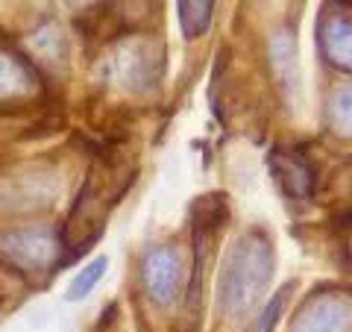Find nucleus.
Returning a JSON list of instances; mask_svg holds the SVG:
<instances>
[{
  "label": "nucleus",
  "instance_id": "0eeeda50",
  "mask_svg": "<svg viewBox=\"0 0 352 332\" xmlns=\"http://www.w3.org/2000/svg\"><path fill=\"white\" fill-rule=\"evenodd\" d=\"M32 88L30 68L12 53H0V97H18Z\"/></svg>",
  "mask_w": 352,
  "mask_h": 332
},
{
  "label": "nucleus",
  "instance_id": "39448f33",
  "mask_svg": "<svg viewBox=\"0 0 352 332\" xmlns=\"http://www.w3.org/2000/svg\"><path fill=\"white\" fill-rule=\"evenodd\" d=\"M267 162H270V171H273V176H276V183L285 188V194L305 197L308 191H311L314 176H311V168L305 165V159L300 156V153L276 147L270 153Z\"/></svg>",
  "mask_w": 352,
  "mask_h": 332
},
{
  "label": "nucleus",
  "instance_id": "1a4fd4ad",
  "mask_svg": "<svg viewBox=\"0 0 352 332\" xmlns=\"http://www.w3.org/2000/svg\"><path fill=\"white\" fill-rule=\"evenodd\" d=\"M329 127L338 136L352 138V88H340L329 101Z\"/></svg>",
  "mask_w": 352,
  "mask_h": 332
},
{
  "label": "nucleus",
  "instance_id": "6e6552de",
  "mask_svg": "<svg viewBox=\"0 0 352 332\" xmlns=\"http://www.w3.org/2000/svg\"><path fill=\"white\" fill-rule=\"evenodd\" d=\"M106 268H109V259H106V256L94 259V262H88L85 268L74 276V282L68 285V291H65V300H71V303H76V300H85V297L94 291V285L103 280Z\"/></svg>",
  "mask_w": 352,
  "mask_h": 332
},
{
  "label": "nucleus",
  "instance_id": "9b49d317",
  "mask_svg": "<svg viewBox=\"0 0 352 332\" xmlns=\"http://www.w3.org/2000/svg\"><path fill=\"white\" fill-rule=\"evenodd\" d=\"M285 297H288V289H282L276 297L270 300V306L261 312V318L256 320V326H252V332H270L273 326H276V320L282 315V306H285Z\"/></svg>",
  "mask_w": 352,
  "mask_h": 332
},
{
  "label": "nucleus",
  "instance_id": "f257e3e1",
  "mask_svg": "<svg viewBox=\"0 0 352 332\" xmlns=\"http://www.w3.org/2000/svg\"><path fill=\"white\" fill-rule=\"evenodd\" d=\"M273 276V250L261 236L238 238L226 253L223 271H220L217 300L229 318L247 315L267 291Z\"/></svg>",
  "mask_w": 352,
  "mask_h": 332
},
{
  "label": "nucleus",
  "instance_id": "20e7f679",
  "mask_svg": "<svg viewBox=\"0 0 352 332\" xmlns=\"http://www.w3.org/2000/svg\"><path fill=\"white\" fill-rule=\"evenodd\" d=\"M3 247H6L9 256H12L18 264H24V268H47V264L56 259L59 241L53 238L50 229L30 227V229H18L12 236H6Z\"/></svg>",
  "mask_w": 352,
  "mask_h": 332
},
{
  "label": "nucleus",
  "instance_id": "f03ea898",
  "mask_svg": "<svg viewBox=\"0 0 352 332\" xmlns=\"http://www.w3.org/2000/svg\"><path fill=\"white\" fill-rule=\"evenodd\" d=\"M179 253L170 245H156L147 250L144 264H141V280L150 294V300L159 306H170L176 291H179Z\"/></svg>",
  "mask_w": 352,
  "mask_h": 332
},
{
  "label": "nucleus",
  "instance_id": "f8f14e48",
  "mask_svg": "<svg viewBox=\"0 0 352 332\" xmlns=\"http://www.w3.org/2000/svg\"><path fill=\"white\" fill-rule=\"evenodd\" d=\"M74 3H85V0H74Z\"/></svg>",
  "mask_w": 352,
  "mask_h": 332
},
{
  "label": "nucleus",
  "instance_id": "423d86ee",
  "mask_svg": "<svg viewBox=\"0 0 352 332\" xmlns=\"http://www.w3.org/2000/svg\"><path fill=\"white\" fill-rule=\"evenodd\" d=\"M320 48L335 68L352 71V21L340 15L326 18L320 27Z\"/></svg>",
  "mask_w": 352,
  "mask_h": 332
},
{
  "label": "nucleus",
  "instance_id": "7ed1b4c3",
  "mask_svg": "<svg viewBox=\"0 0 352 332\" xmlns=\"http://www.w3.org/2000/svg\"><path fill=\"white\" fill-rule=\"evenodd\" d=\"M291 332H352V306L344 297L323 294L294 318Z\"/></svg>",
  "mask_w": 352,
  "mask_h": 332
},
{
  "label": "nucleus",
  "instance_id": "9d476101",
  "mask_svg": "<svg viewBox=\"0 0 352 332\" xmlns=\"http://www.w3.org/2000/svg\"><path fill=\"white\" fill-rule=\"evenodd\" d=\"M214 0H179V18L185 27V36H197L208 27Z\"/></svg>",
  "mask_w": 352,
  "mask_h": 332
}]
</instances>
